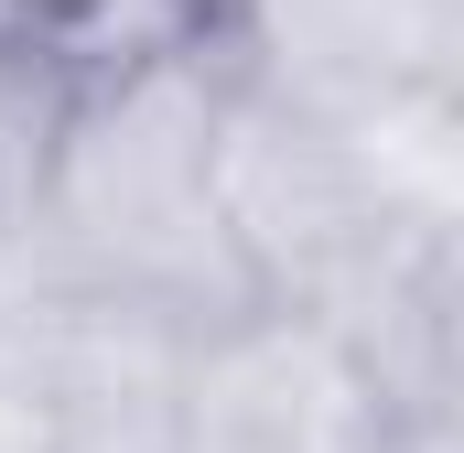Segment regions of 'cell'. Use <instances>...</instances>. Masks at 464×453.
Returning <instances> with one entry per match:
<instances>
[{"instance_id": "1", "label": "cell", "mask_w": 464, "mask_h": 453, "mask_svg": "<svg viewBox=\"0 0 464 453\" xmlns=\"http://www.w3.org/2000/svg\"><path fill=\"white\" fill-rule=\"evenodd\" d=\"M217 76H227L217 33L140 54V65H109V76H76L54 109L44 195H33V237L54 248L65 281L151 303L184 335L259 303L227 248V217H217V173H206Z\"/></svg>"}, {"instance_id": "2", "label": "cell", "mask_w": 464, "mask_h": 453, "mask_svg": "<svg viewBox=\"0 0 464 453\" xmlns=\"http://www.w3.org/2000/svg\"><path fill=\"white\" fill-rule=\"evenodd\" d=\"M206 173H217V217H227V248L259 303H324L378 237H400V226H378L335 119L237 76V65L217 76Z\"/></svg>"}, {"instance_id": "3", "label": "cell", "mask_w": 464, "mask_h": 453, "mask_svg": "<svg viewBox=\"0 0 464 453\" xmlns=\"http://www.w3.org/2000/svg\"><path fill=\"white\" fill-rule=\"evenodd\" d=\"M378 389L346 345L292 303H248L184 345V443L217 453H367Z\"/></svg>"}, {"instance_id": "4", "label": "cell", "mask_w": 464, "mask_h": 453, "mask_svg": "<svg viewBox=\"0 0 464 453\" xmlns=\"http://www.w3.org/2000/svg\"><path fill=\"white\" fill-rule=\"evenodd\" d=\"M217 54L303 109H335L464 76V0H217Z\"/></svg>"}, {"instance_id": "5", "label": "cell", "mask_w": 464, "mask_h": 453, "mask_svg": "<svg viewBox=\"0 0 464 453\" xmlns=\"http://www.w3.org/2000/svg\"><path fill=\"white\" fill-rule=\"evenodd\" d=\"M324 119L346 140L378 226H400V237H464V76L367 87V98H335Z\"/></svg>"}, {"instance_id": "6", "label": "cell", "mask_w": 464, "mask_h": 453, "mask_svg": "<svg viewBox=\"0 0 464 453\" xmlns=\"http://www.w3.org/2000/svg\"><path fill=\"white\" fill-rule=\"evenodd\" d=\"M54 109H65V76L44 65V43L22 22H0V237L33 226L44 151H54Z\"/></svg>"}, {"instance_id": "7", "label": "cell", "mask_w": 464, "mask_h": 453, "mask_svg": "<svg viewBox=\"0 0 464 453\" xmlns=\"http://www.w3.org/2000/svg\"><path fill=\"white\" fill-rule=\"evenodd\" d=\"M0 453H54V389L22 356H0Z\"/></svg>"}, {"instance_id": "8", "label": "cell", "mask_w": 464, "mask_h": 453, "mask_svg": "<svg viewBox=\"0 0 464 453\" xmlns=\"http://www.w3.org/2000/svg\"><path fill=\"white\" fill-rule=\"evenodd\" d=\"M173 453H217V443H184V432H173Z\"/></svg>"}]
</instances>
